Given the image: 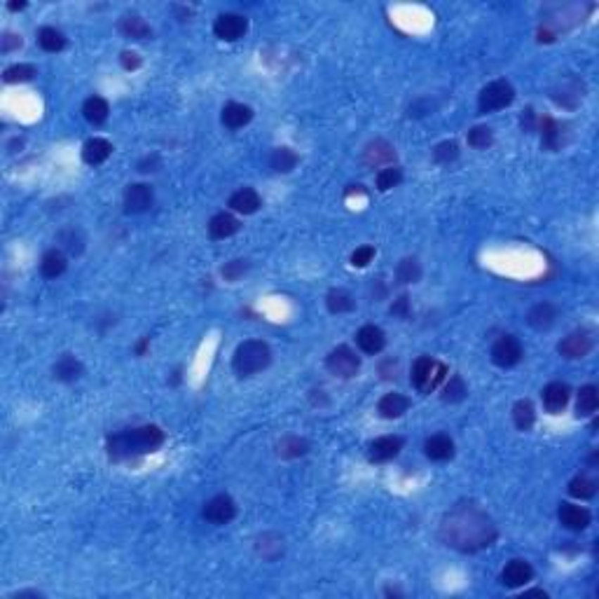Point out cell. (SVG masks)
Returning <instances> with one entry per match:
<instances>
[{
  "label": "cell",
  "instance_id": "8992f818",
  "mask_svg": "<svg viewBox=\"0 0 599 599\" xmlns=\"http://www.w3.org/2000/svg\"><path fill=\"white\" fill-rule=\"evenodd\" d=\"M326 368H328V373L335 375V377H340V380H352V377L359 375L361 359L349 347H337V349H333V352L328 354Z\"/></svg>",
  "mask_w": 599,
  "mask_h": 599
},
{
  "label": "cell",
  "instance_id": "8fae6325",
  "mask_svg": "<svg viewBox=\"0 0 599 599\" xmlns=\"http://www.w3.org/2000/svg\"><path fill=\"white\" fill-rule=\"evenodd\" d=\"M153 188L146 183H134L124 192V211L127 213H143L153 206Z\"/></svg>",
  "mask_w": 599,
  "mask_h": 599
},
{
  "label": "cell",
  "instance_id": "cb8c5ba5",
  "mask_svg": "<svg viewBox=\"0 0 599 599\" xmlns=\"http://www.w3.org/2000/svg\"><path fill=\"white\" fill-rule=\"evenodd\" d=\"M52 373H54V380H59V382H75L77 377L82 375V363L77 361L75 356L63 354L61 359L54 363Z\"/></svg>",
  "mask_w": 599,
  "mask_h": 599
},
{
  "label": "cell",
  "instance_id": "836d02e7",
  "mask_svg": "<svg viewBox=\"0 0 599 599\" xmlns=\"http://www.w3.org/2000/svg\"><path fill=\"white\" fill-rule=\"evenodd\" d=\"M38 42L40 47L45 49V52H61L63 47H66V38H63L61 31H56V28L52 26H45L38 31Z\"/></svg>",
  "mask_w": 599,
  "mask_h": 599
},
{
  "label": "cell",
  "instance_id": "3957f363",
  "mask_svg": "<svg viewBox=\"0 0 599 599\" xmlns=\"http://www.w3.org/2000/svg\"><path fill=\"white\" fill-rule=\"evenodd\" d=\"M272 361V352L262 340H246L237 347L232 356V368L239 377H251L265 370Z\"/></svg>",
  "mask_w": 599,
  "mask_h": 599
},
{
  "label": "cell",
  "instance_id": "7402d4cb",
  "mask_svg": "<svg viewBox=\"0 0 599 599\" xmlns=\"http://www.w3.org/2000/svg\"><path fill=\"white\" fill-rule=\"evenodd\" d=\"M253 120V110L246 103H227L223 108V124L230 129H241Z\"/></svg>",
  "mask_w": 599,
  "mask_h": 599
},
{
  "label": "cell",
  "instance_id": "1f68e13d",
  "mask_svg": "<svg viewBox=\"0 0 599 599\" xmlns=\"http://www.w3.org/2000/svg\"><path fill=\"white\" fill-rule=\"evenodd\" d=\"M553 98L562 105H567V108H574V105H579V101L583 98V87L576 80H569L562 84V89H558L553 94Z\"/></svg>",
  "mask_w": 599,
  "mask_h": 599
},
{
  "label": "cell",
  "instance_id": "9a60e30c",
  "mask_svg": "<svg viewBox=\"0 0 599 599\" xmlns=\"http://www.w3.org/2000/svg\"><path fill=\"white\" fill-rule=\"evenodd\" d=\"M403 449V438H398V436H382V438H377V440H373V443H370V461H377V463H382V461H389V459H394V456L401 452Z\"/></svg>",
  "mask_w": 599,
  "mask_h": 599
},
{
  "label": "cell",
  "instance_id": "c3c4849f",
  "mask_svg": "<svg viewBox=\"0 0 599 599\" xmlns=\"http://www.w3.org/2000/svg\"><path fill=\"white\" fill-rule=\"evenodd\" d=\"M408 307H410V297L401 295L394 304H391V314H396V316H408Z\"/></svg>",
  "mask_w": 599,
  "mask_h": 599
},
{
  "label": "cell",
  "instance_id": "ac0fdd59",
  "mask_svg": "<svg viewBox=\"0 0 599 599\" xmlns=\"http://www.w3.org/2000/svg\"><path fill=\"white\" fill-rule=\"evenodd\" d=\"M363 157H366V164H370V167H384V164H391L396 160V150L384 139H377L366 148Z\"/></svg>",
  "mask_w": 599,
  "mask_h": 599
},
{
  "label": "cell",
  "instance_id": "603a6c76",
  "mask_svg": "<svg viewBox=\"0 0 599 599\" xmlns=\"http://www.w3.org/2000/svg\"><path fill=\"white\" fill-rule=\"evenodd\" d=\"M110 155H112V146L105 139H89L82 148V160L91 164V167L103 164Z\"/></svg>",
  "mask_w": 599,
  "mask_h": 599
},
{
  "label": "cell",
  "instance_id": "44dd1931",
  "mask_svg": "<svg viewBox=\"0 0 599 599\" xmlns=\"http://www.w3.org/2000/svg\"><path fill=\"white\" fill-rule=\"evenodd\" d=\"M424 452L433 461H447V459H452V454H454V443L449 436L438 433V436H431L424 443Z\"/></svg>",
  "mask_w": 599,
  "mask_h": 599
},
{
  "label": "cell",
  "instance_id": "f546056e",
  "mask_svg": "<svg viewBox=\"0 0 599 599\" xmlns=\"http://www.w3.org/2000/svg\"><path fill=\"white\" fill-rule=\"evenodd\" d=\"M539 124H541V136H543V146L548 150H558L562 143H565V139H562V127L555 122L553 117L539 120Z\"/></svg>",
  "mask_w": 599,
  "mask_h": 599
},
{
  "label": "cell",
  "instance_id": "52a82bcc",
  "mask_svg": "<svg viewBox=\"0 0 599 599\" xmlns=\"http://www.w3.org/2000/svg\"><path fill=\"white\" fill-rule=\"evenodd\" d=\"M491 361L496 363L498 368H513L522 361V344H520L517 337L513 335H503L494 342L491 347Z\"/></svg>",
  "mask_w": 599,
  "mask_h": 599
},
{
  "label": "cell",
  "instance_id": "d4e9b609",
  "mask_svg": "<svg viewBox=\"0 0 599 599\" xmlns=\"http://www.w3.org/2000/svg\"><path fill=\"white\" fill-rule=\"evenodd\" d=\"M408 408H410V401L403 394H387L380 401V405H377V412H380L384 419H398L408 412Z\"/></svg>",
  "mask_w": 599,
  "mask_h": 599
},
{
  "label": "cell",
  "instance_id": "2e32d148",
  "mask_svg": "<svg viewBox=\"0 0 599 599\" xmlns=\"http://www.w3.org/2000/svg\"><path fill=\"white\" fill-rule=\"evenodd\" d=\"M558 515H560V522L572 532H581L590 524V510L576 503H562Z\"/></svg>",
  "mask_w": 599,
  "mask_h": 599
},
{
  "label": "cell",
  "instance_id": "e575fe53",
  "mask_svg": "<svg viewBox=\"0 0 599 599\" xmlns=\"http://www.w3.org/2000/svg\"><path fill=\"white\" fill-rule=\"evenodd\" d=\"M258 553L265 560H276L283 553V541L276 534H262L258 539Z\"/></svg>",
  "mask_w": 599,
  "mask_h": 599
},
{
  "label": "cell",
  "instance_id": "ffe728a7",
  "mask_svg": "<svg viewBox=\"0 0 599 599\" xmlns=\"http://www.w3.org/2000/svg\"><path fill=\"white\" fill-rule=\"evenodd\" d=\"M120 33L131 40H146L153 35V28H150L148 21L143 17H139V14H127V17L120 19Z\"/></svg>",
  "mask_w": 599,
  "mask_h": 599
},
{
  "label": "cell",
  "instance_id": "7bdbcfd3",
  "mask_svg": "<svg viewBox=\"0 0 599 599\" xmlns=\"http://www.w3.org/2000/svg\"><path fill=\"white\" fill-rule=\"evenodd\" d=\"M401 181H403V174H401V169H396V167H387L377 174V188H380L382 192L396 188Z\"/></svg>",
  "mask_w": 599,
  "mask_h": 599
},
{
  "label": "cell",
  "instance_id": "9c48e42d",
  "mask_svg": "<svg viewBox=\"0 0 599 599\" xmlns=\"http://www.w3.org/2000/svg\"><path fill=\"white\" fill-rule=\"evenodd\" d=\"M248 31V21L241 17V14H220L213 24V33L216 38L225 40V42H234L239 38H244V33Z\"/></svg>",
  "mask_w": 599,
  "mask_h": 599
},
{
  "label": "cell",
  "instance_id": "d590c367",
  "mask_svg": "<svg viewBox=\"0 0 599 599\" xmlns=\"http://www.w3.org/2000/svg\"><path fill=\"white\" fill-rule=\"evenodd\" d=\"M326 304H328V309H330L333 314L352 311L354 307H356L354 297L349 295L347 290H330V293H328V297H326Z\"/></svg>",
  "mask_w": 599,
  "mask_h": 599
},
{
  "label": "cell",
  "instance_id": "4316f807",
  "mask_svg": "<svg viewBox=\"0 0 599 599\" xmlns=\"http://www.w3.org/2000/svg\"><path fill=\"white\" fill-rule=\"evenodd\" d=\"M599 408V391L597 387H593V384H588V387H583L579 391V401H576V415L579 417H590L595 415Z\"/></svg>",
  "mask_w": 599,
  "mask_h": 599
},
{
  "label": "cell",
  "instance_id": "ab89813d",
  "mask_svg": "<svg viewBox=\"0 0 599 599\" xmlns=\"http://www.w3.org/2000/svg\"><path fill=\"white\" fill-rule=\"evenodd\" d=\"M466 394H468L466 384H463V380H461L459 375H454V377H449V382L445 384V389H443V401H447V403H459V401H463V398H466Z\"/></svg>",
  "mask_w": 599,
  "mask_h": 599
},
{
  "label": "cell",
  "instance_id": "d6a6232c",
  "mask_svg": "<svg viewBox=\"0 0 599 599\" xmlns=\"http://www.w3.org/2000/svg\"><path fill=\"white\" fill-rule=\"evenodd\" d=\"M297 155L293 153L290 148H276L272 157H269V164H272L274 171H279V174H288V171H293L297 167Z\"/></svg>",
  "mask_w": 599,
  "mask_h": 599
},
{
  "label": "cell",
  "instance_id": "60d3db41",
  "mask_svg": "<svg viewBox=\"0 0 599 599\" xmlns=\"http://www.w3.org/2000/svg\"><path fill=\"white\" fill-rule=\"evenodd\" d=\"M307 449H309L307 440L297 438V436H288V438H283L281 443H279V454L286 456V459H293V456H302V454H307Z\"/></svg>",
  "mask_w": 599,
  "mask_h": 599
},
{
  "label": "cell",
  "instance_id": "f6af8a7d",
  "mask_svg": "<svg viewBox=\"0 0 599 599\" xmlns=\"http://www.w3.org/2000/svg\"><path fill=\"white\" fill-rule=\"evenodd\" d=\"M373 258H375V246H361L352 253V265L354 267H368L370 262H373Z\"/></svg>",
  "mask_w": 599,
  "mask_h": 599
},
{
  "label": "cell",
  "instance_id": "f1b7e54d",
  "mask_svg": "<svg viewBox=\"0 0 599 599\" xmlns=\"http://www.w3.org/2000/svg\"><path fill=\"white\" fill-rule=\"evenodd\" d=\"M40 272H42V276H47V279H56V276H61L63 272H66V258H63V253L61 251H47L45 255H42Z\"/></svg>",
  "mask_w": 599,
  "mask_h": 599
},
{
  "label": "cell",
  "instance_id": "ee69618b",
  "mask_svg": "<svg viewBox=\"0 0 599 599\" xmlns=\"http://www.w3.org/2000/svg\"><path fill=\"white\" fill-rule=\"evenodd\" d=\"M456 155H459V146H456L454 141H443V143L436 146V150H433V157H436V162L440 164L456 160Z\"/></svg>",
  "mask_w": 599,
  "mask_h": 599
},
{
  "label": "cell",
  "instance_id": "ba28073f",
  "mask_svg": "<svg viewBox=\"0 0 599 599\" xmlns=\"http://www.w3.org/2000/svg\"><path fill=\"white\" fill-rule=\"evenodd\" d=\"M204 520H209L213 524H227L230 520H234L237 515V505L227 494H218L213 496L211 501L204 503V510H202Z\"/></svg>",
  "mask_w": 599,
  "mask_h": 599
},
{
  "label": "cell",
  "instance_id": "4fadbf2b",
  "mask_svg": "<svg viewBox=\"0 0 599 599\" xmlns=\"http://www.w3.org/2000/svg\"><path fill=\"white\" fill-rule=\"evenodd\" d=\"M356 344L361 347L363 354H380L384 347H387V335H384L382 328L377 326H363L359 333H356Z\"/></svg>",
  "mask_w": 599,
  "mask_h": 599
},
{
  "label": "cell",
  "instance_id": "83f0119b",
  "mask_svg": "<svg viewBox=\"0 0 599 599\" xmlns=\"http://www.w3.org/2000/svg\"><path fill=\"white\" fill-rule=\"evenodd\" d=\"M82 112H84V120H87L89 124H103L105 120H108V103H105V98L101 96H91L84 101L82 105Z\"/></svg>",
  "mask_w": 599,
  "mask_h": 599
},
{
  "label": "cell",
  "instance_id": "f907efd6",
  "mask_svg": "<svg viewBox=\"0 0 599 599\" xmlns=\"http://www.w3.org/2000/svg\"><path fill=\"white\" fill-rule=\"evenodd\" d=\"M14 47H21V38L14 33H5L3 35V52H10Z\"/></svg>",
  "mask_w": 599,
  "mask_h": 599
},
{
  "label": "cell",
  "instance_id": "816d5d0a",
  "mask_svg": "<svg viewBox=\"0 0 599 599\" xmlns=\"http://www.w3.org/2000/svg\"><path fill=\"white\" fill-rule=\"evenodd\" d=\"M522 129H524V131H534V110H532V108L524 110V115H522Z\"/></svg>",
  "mask_w": 599,
  "mask_h": 599
},
{
  "label": "cell",
  "instance_id": "f35d334b",
  "mask_svg": "<svg viewBox=\"0 0 599 599\" xmlns=\"http://www.w3.org/2000/svg\"><path fill=\"white\" fill-rule=\"evenodd\" d=\"M396 276L401 283H415L419 281V276H422V267H419V262L415 258H405L401 260V265H398Z\"/></svg>",
  "mask_w": 599,
  "mask_h": 599
},
{
  "label": "cell",
  "instance_id": "b9f144b4",
  "mask_svg": "<svg viewBox=\"0 0 599 599\" xmlns=\"http://www.w3.org/2000/svg\"><path fill=\"white\" fill-rule=\"evenodd\" d=\"M491 141H494V136H491L489 127H473L468 131V146H473L475 150H487Z\"/></svg>",
  "mask_w": 599,
  "mask_h": 599
},
{
  "label": "cell",
  "instance_id": "74e56055",
  "mask_svg": "<svg viewBox=\"0 0 599 599\" xmlns=\"http://www.w3.org/2000/svg\"><path fill=\"white\" fill-rule=\"evenodd\" d=\"M33 75H35V68L31 66V63H14V66L5 68L3 80H5L7 84H17V82L33 80Z\"/></svg>",
  "mask_w": 599,
  "mask_h": 599
},
{
  "label": "cell",
  "instance_id": "5bb4252c",
  "mask_svg": "<svg viewBox=\"0 0 599 599\" xmlns=\"http://www.w3.org/2000/svg\"><path fill=\"white\" fill-rule=\"evenodd\" d=\"M569 396H572V389H569L565 382H550L543 389V408L550 412V415H560V412L567 408Z\"/></svg>",
  "mask_w": 599,
  "mask_h": 599
},
{
  "label": "cell",
  "instance_id": "681fc988",
  "mask_svg": "<svg viewBox=\"0 0 599 599\" xmlns=\"http://www.w3.org/2000/svg\"><path fill=\"white\" fill-rule=\"evenodd\" d=\"M122 66H124L127 70H136V68L141 66L139 54H136V52H124V54H122Z\"/></svg>",
  "mask_w": 599,
  "mask_h": 599
},
{
  "label": "cell",
  "instance_id": "4dcf8cb0",
  "mask_svg": "<svg viewBox=\"0 0 599 599\" xmlns=\"http://www.w3.org/2000/svg\"><path fill=\"white\" fill-rule=\"evenodd\" d=\"M513 422L520 431H529L534 422H536V412H534V405L532 401H517L515 408H513Z\"/></svg>",
  "mask_w": 599,
  "mask_h": 599
},
{
  "label": "cell",
  "instance_id": "7a4b0ae2",
  "mask_svg": "<svg viewBox=\"0 0 599 599\" xmlns=\"http://www.w3.org/2000/svg\"><path fill=\"white\" fill-rule=\"evenodd\" d=\"M162 443H164V431L160 426L148 424V426H139V429H129L124 433L112 436L108 440V454H110V459L122 461L136 454L155 452L157 447H162Z\"/></svg>",
  "mask_w": 599,
  "mask_h": 599
},
{
  "label": "cell",
  "instance_id": "5b68a950",
  "mask_svg": "<svg viewBox=\"0 0 599 599\" xmlns=\"http://www.w3.org/2000/svg\"><path fill=\"white\" fill-rule=\"evenodd\" d=\"M513 98H515V89H513V84L505 82V80H494L480 91L477 108H480L482 115H487V112L501 110V108H505V105H510Z\"/></svg>",
  "mask_w": 599,
  "mask_h": 599
},
{
  "label": "cell",
  "instance_id": "8d00e7d4",
  "mask_svg": "<svg viewBox=\"0 0 599 599\" xmlns=\"http://www.w3.org/2000/svg\"><path fill=\"white\" fill-rule=\"evenodd\" d=\"M569 494L576 498H593L597 494V482L588 475H579L569 482Z\"/></svg>",
  "mask_w": 599,
  "mask_h": 599
},
{
  "label": "cell",
  "instance_id": "e0dca14e",
  "mask_svg": "<svg viewBox=\"0 0 599 599\" xmlns=\"http://www.w3.org/2000/svg\"><path fill=\"white\" fill-rule=\"evenodd\" d=\"M558 321V307L550 302H541L536 307H532L529 314H527V323L536 330H548V328L555 326Z\"/></svg>",
  "mask_w": 599,
  "mask_h": 599
},
{
  "label": "cell",
  "instance_id": "277c9868",
  "mask_svg": "<svg viewBox=\"0 0 599 599\" xmlns=\"http://www.w3.org/2000/svg\"><path fill=\"white\" fill-rule=\"evenodd\" d=\"M445 380H447V368L443 363L433 361L431 356H422V359H417L415 366H412V384H415V389L422 391V394L436 391Z\"/></svg>",
  "mask_w": 599,
  "mask_h": 599
},
{
  "label": "cell",
  "instance_id": "7dc6e473",
  "mask_svg": "<svg viewBox=\"0 0 599 599\" xmlns=\"http://www.w3.org/2000/svg\"><path fill=\"white\" fill-rule=\"evenodd\" d=\"M246 269H248L246 260H232V262H227V265L223 267V276L227 281H237L239 276H244Z\"/></svg>",
  "mask_w": 599,
  "mask_h": 599
},
{
  "label": "cell",
  "instance_id": "7c38bea8",
  "mask_svg": "<svg viewBox=\"0 0 599 599\" xmlns=\"http://www.w3.org/2000/svg\"><path fill=\"white\" fill-rule=\"evenodd\" d=\"M534 579V569L529 562L524 560H513L505 565V569L501 572V583L505 588H522Z\"/></svg>",
  "mask_w": 599,
  "mask_h": 599
},
{
  "label": "cell",
  "instance_id": "6da1fadb",
  "mask_svg": "<svg viewBox=\"0 0 599 599\" xmlns=\"http://www.w3.org/2000/svg\"><path fill=\"white\" fill-rule=\"evenodd\" d=\"M440 536L447 546L461 553H475L494 543L496 527L487 513H482L473 503H459L443 517Z\"/></svg>",
  "mask_w": 599,
  "mask_h": 599
},
{
  "label": "cell",
  "instance_id": "f5cc1de1",
  "mask_svg": "<svg viewBox=\"0 0 599 599\" xmlns=\"http://www.w3.org/2000/svg\"><path fill=\"white\" fill-rule=\"evenodd\" d=\"M24 5H26V3H10V10H21Z\"/></svg>",
  "mask_w": 599,
  "mask_h": 599
},
{
  "label": "cell",
  "instance_id": "bcb514c9",
  "mask_svg": "<svg viewBox=\"0 0 599 599\" xmlns=\"http://www.w3.org/2000/svg\"><path fill=\"white\" fill-rule=\"evenodd\" d=\"M59 239L63 241V246H66L70 253H82V244H84V239L80 237V232H75V230H66V232H61V237H59Z\"/></svg>",
  "mask_w": 599,
  "mask_h": 599
},
{
  "label": "cell",
  "instance_id": "d6986e66",
  "mask_svg": "<svg viewBox=\"0 0 599 599\" xmlns=\"http://www.w3.org/2000/svg\"><path fill=\"white\" fill-rule=\"evenodd\" d=\"M230 206H232V211L251 216V213H255L262 206V199L253 188H241L230 197Z\"/></svg>",
  "mask_w": 599,
  "mask_h": 599
},
{
  "label": "cell",
  "instance_id": "30bf717a",
  "mask_svg": "<svg viewBox=\"0 0 599 599\" xmlns=\"http://www.w3.org/2000/svg\"><path fill=\"white\" fill-rule=\"evenodd\" d=\"M590 349H593V337H590L588 330H576L572 335H567V337L558 344V352L565 356V359H572V361L588 356Z\"/></svg>",
  "mask_w": 599,
  "mask_h": 599
},
{
  "label": "cell",
  "instance_id": "484cf974",
  "mask_svg": "<svg viewBox=\"0 0 599 599\" xmlns=\"http://www.w3.org/2000/svg\"><path fill=\"white\" fill-rule=\"evenodd\" d=\"M234 232H239V220L230 216V213H218V216L211 218L209 234L213 239H227V237H232Z\"/></svg>",
  "mask_w": 599,
  "mask_h": 599
}]
</instances>
